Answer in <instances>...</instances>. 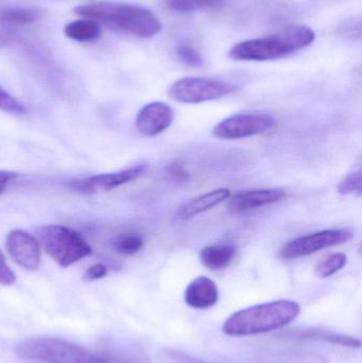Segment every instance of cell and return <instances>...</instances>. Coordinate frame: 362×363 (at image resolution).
I'll use <instances>...</instances> for the list:
<instances>
[{"label": "cell", "instance_id": "obj_19", "mask_svg": "<svg viewBox=\"0 0 362 363\" xmlns=\"http://www.w3.org/2000/svg\"><path fill=\"white\" fill-rule=\"evenodd\" d=\"M145 241L138 233L127 232L117 236L113 241V247L121 255L132 256L142 251Z\"/></svg>", "mask_w": 362, "mask_h": 363}, {"label": "cell", "instance_id": "obj_13", "mask_svg": "<svg viewBox=\"0 0 362 363\" xmlns=\"http://www.w3.org/2000/svg\"><path fill=\"white\" fill-rule=\"evenodd\" d=\"M184 298L191 308L208 309L218 302V287L210 277H199L187 286Z\"/></svg>", "mask_w": 362, "mask_h": 363}, {"label": "cell", "instance_id": "obj_16", "mask_svg": "<svg viewBox=\"0 0 362 363\" xmlns=\"http://www.w3.org/2000/svg\"><path fill=\"white\" fill-rule=\"evenodd\" d=\"M295 338L299 340L324 341V342L351 347V349H359L361 347V342L358 338L331 332V330H320V328L302 330L295 335Z\"/></svg>", "mask_w": 362, "mask_h": 363}, {"label": "cell", "instance_id": "obj_25", "mask_svg": "<svg viewBox=\"0 0 362 363\" xmlns=\"http://www.w3.org/2000/svg\"><path fill=\"white\" fill-rule=\"evenodd\" d=\"M108 270L106 264H96L89 267L84 274H83V281H94L98 279H103L108 275Z\"/></svg>", "mask_w": 362, "mask_h": 363}, {"label": "cell", "instance_id": "obj_30", "mask_svg": "<svg viewBox=\"0 0 362 363\" xmlns=\"http://www.w3.org/2000/svg\"><path fill=\"white\" fill-rule=\"evenodd\" d=\"M182 358L183 360H184V363H202V362H197V360H195V359H191V358H184V357H181Z\"/></svg>", "mask_w": 362, "mask_h": 363}, {"label": "cell", "instance_id": "obj_18", "mask_svg": "<svg viewBox=\"0 0 362 363\" xmlns=\"http://www.w3.org/2000/svg\"><path fill=\"white\" fill-rule=\"evenodd\" d=\"M40 17L38 10L31 8H6L0 12V23L8 26H25Z\"/></svg>", "mask_w": 362, "mask_h": 363}, {"label": "cell", "instance_id": "obj_1", "mask_svg": "<svg viewBox=\"0 0 362 363\" xmlns=\"http://www.w3.org/2000/svg\"><path fill=\"white\" fill-rule=\"evenodd\" d=\"M74 12L135 38H152L163 29L161 21L152 11L137 4L91 2L76 6Z\"/></svg>", "mask_w": 362, "mask_h": 363}, {"label": "cell", "instance_id": "obj_17", "mask_svg": "<svg viewBox=\"0 0 362 363\" xmlns=\"http://www.w3.org/2000/svg\"><path fill=\"white\" fill-rule=\"evenodd\" d=\"M64 33L74 42H95L101 35V27L93 19H77L65 26Z\"/></svg>", "mask_w": 362, "mask_h": 363}, {"label": "cell", "instance_id": "obj_9", "mask_svg": "<svg viewBox=\"0 0 362 363\" xmlns=\"http://www.w3.org/2000/svg\"><path fill=\"white\" fill-rule=\"evenodd\" d=\"M148 169L147 164H137L125 169L111 174H96L70 182L69 187L74 191L83 194H98L102 191H111L120 186L140 179Z\"/></svg>", "mask_w": 362, "mask_h": 363}, {"label": "cell", "instance_id": "obj_26", "mask_svg": "<svg viewBox=\"0 0 362 363\" xmlns=\"http://www.w3.org/2000/svg\"><path fill=\"white\" fill-rule=\"evenodd\" d=\"M164 2L176 12L188 13L196 11L193 0H164Z\"/></svg>", "mask_w": 362, "mask_h": 363}, {"label": "cell", "instance_id": "obj_3", "mask_svg": "<svg viewBox=\"0 0 362 363\" xmlns=\"http://www.w3.org/2000/svg\"><path fill=\"white\" fill-rule=\"evenodd\" d=\"M301 313L295 301L278 300L254 305L236 311L227 318L222 332L227 336L247 337L281 330L290 324Z\"/></svg>", "mask_w": 362, "mask_h": 363}, {"label": "cell", "instance_id": "obj_24", "mask_svg": "<svg viewBox=\"0 0 362 363\" xmlns=\"http://www.w3.org/2000/svg\"><path fill=\"white\" fill-rule=\"evenodd\" d=\"M15 281H16V275L9 267L6 257L0 250V285L12 286Z\"/></svg>", "mask_w": 362, "mask_h": 363}, {"label": "cell", "instance_id": "obj_5", "mask_svg": "<svg viewBox=\"0 0 362 363\" xmlns=\"http://www.w3.org/2000/svg\"><path fill=\"white\" fill-rule=\"evenodd\" d=\"M45 252L62 268H67L93 253L86 239L72 228L48 224L38 230Z\"/></svg>", "mask_w": 362, "mask_h": 363}, {"label": "cell", "instance_id": "obj_11", "mask_svg": "<svg viewBox=\"0 0 362 363\" xmlns=\"http://www.w3.org/2000/svg\"><path fill=\"white\" fill-rule=\"evenodd\" d=\"M174 121V111L169 104L162 101L146 104L136 116L138 132L147 138L159 135Z\"/></svg>", "mask_w": 362, "mask_h": 363}, {"label": "cell", "instance_id": "obj_22", "mask_svg": "<svg viewBox=\"0 0 362 363\" xmlns=\"http://www.w3.org/2000/svg\"><path fill=\"white\" fill-rule=\"evenodd\" d=\"M361 183V170L352 172L340 182L339 185H338V191H339V194H344V196L346 194H354V196H361L362 194Z\"/></svg>", "mask_w": 362, "mask_h": 363}, {"label": "cell", "instance_id": "obj_27", "mask_svg": "<svg viewBox=\"0 0 362 363\" xmlns=\"http://www.w3.org/2000/svg\"><path fill=\"white\" fill-rule=\"evenodd\" d=\"M167 172L172 180L184 182L188 179V172L185 170L182 165L178 163L170 164L167 167Z\"/></svg>", "mask_w": 362, "mask_h": 363}, {"label": "cell", "instance_id": "obj_29", "mask_svg": "<svg viewBox=\"0 0 362 363\" xmlns=\"http://www.w3.org/2000/svg\"><path fill=\"white\" fill-rule=\"evenodd\" d=\"M9 38L4 34L0 33V49L6 48L9 45Z\"/></svg>", "mask_w": 362, "mask_h": 363}, {"label": "cell", "instance_id": "obj_14", "mask_svg": "<svg viewBox=\"0 0 362 363\" xmlns=\"http://www.w3.org/2000/svg\"><path fill=\"white\" fill-rule=\"evenodd\" d=\"M230 198H231V190L227 188H219V189L206 192V194L191 199L188 202L183 204L176 213V218L182 221H187L191 218L197 217L198 215H201V213L218 206L219 204L229 200Z\"/></svg>", "mask_w": 362, "mask_h": 363}, {"label": "cell", "instance_id": "obj_23", "mask_svg": "<svg viewBox=\"0 0 362 363\" xmlns=\"http://www.w3.org/2000/svg\"><path fill=\"white\" fill-rule=\"evenodd\" d=\"M0 110L16 115H23L27 113L23 104L1 87H0Z\"/></svg>", "mask_w": 362, "mask_h": 363}, {"label": "cell", "instance_id": "obj_7", "mask_svg": "<svg viewBox=\"0 0 362 363\" xmlns=\"http://www.w3.org/2000/svg\"><path fill=\"white\" fill-rule=\"evenodd\" d=\"M271 115L264 113H239L223 119L213 130V135L219 140H235L266 133L276 127Z\"/></svg>", "mask_w": 362, "mask_h": 363}, {"label": "cell", "instance_id": "obj_10", "mask_svg": "<svg viewBox=\"0 0 362 363\" xmlns=\"http://www.w3.org/2000/svg\"><path fill=\"white\" fill-rule=\"evenodd\" d=\"M6 247L9 255L21 268L38 270L42 260L40 241L23 230H13L6 235Z\"/></svg>", "mask_w": 362, "mask_h": 363}, {"label": "cell", "instance_id": "obj_2", "mask_svg": "<svg viewBox=\"0 0 362 363\" xmlns=\"http://www.w3.org/2000/svg\"><path fill=\"white\" fill-rule=\"evenodd\" d=\"M315 40L316 33L312 28L305 25H289L271 35L242 40L234 45L229 57L235 61H272L306 48Z\"/></svg>", "mask_w": 362, "mask_h": 363}, {"label": "cell", "instance_id": "obj_8", "mask_svg": "<svg viewBox=\"0 0 362 363\" xmlns=\"http://www.w3.org/2000/svg\"><path fill=\"white\" fill-rule=\"evenodd\" d=\"M352 237L353 232L350 228H329L320 230L289 241L281 249L280 255L284 259L305 257L327 247L348 242Z\"/></svg>", "mask_w": 362, "mask_h": 363}, {"label": "cell", "instance_id": "obj_20", "mask_svg": "<svg viewBox=\"0 0 362 363\" xmlns=\"http://www.w3.org/2000/svg\"><path fill=\"white\" fill-rule=\"evenodd\" d=\"M348 257L344 253H333L325 257L320 264L317 266L316 273L321 279H327L346 267Z\"/></svg>", "mask_w": 362, "mask_h": 363}, {"label": "cell", "instance_id": "obj_6", "mask_svg": "<svg viewBox=\"0 0 362 363\" xmlns=\"http://www.w3.org/2000/svg\"><path fill=\"white\" fill-rule=\"evenodd\" d=\"M237 89L236 85L220 79L208 77H185L170 86L169 95L181 104H203L231 95Z\"/></svg>", "mask_w": 362, "mask_h": 363}, {"label": "cell", "instance_id": "obj_15", "mask_svg": "<svg viewBox=\"0 0 362 363\" xmlns=\"http://www.w3.org/2000/svg\"><path fill=\"white\" fill-rule=\"evenodd\" d=\"M236 256V247L232 245H213L203 247L200 252V260L210 270L227 268Z\"/></svg>", "mask_w": 362, "mask_h": 363}, {"label": "cell", "instance_id": "obj_4", "mask_svg": "<svg viewBox=\"0 0 362 363\" xmlns=\"http://www.w3.org/2000/svg\"><path fill=\"white\" fill-rule=\"evenodd\" d=\"M16 354L32 362L46 363H108L95 354L65 339L34 337L19 343Z\"/></svg>", "mask_w": 362, "mask_h": 363}, {"label": "cell", "instance_id": "obj_28", "mask_svg": "<svg viewBox=\"0 0 362 363\" xmlns=\"http://www.w3.org/2000/svg\"><path fill=\"white\" fill-rule=\"evenodd\" d=\"M17 178V174L15 172H4L0 170V196L6 192L9 184L11 183L14 179Z\"/></svg>", "mask_w": 362, "mask_h": 363}, {"label": "cell", "instance_id": "obj_12", "mask_svg": "<svg viewBox=\"0 0 362 363\" xmlns=\"http://www.w3.org/2000/svg\"><path fill=\"white\" fill-rule=\"evenodd\" d=\"M285 196L286 192L280 188L244 190L232 196L229 202V209L234 213H248L280 202Z\"/></svg>", "mask_w": 362, "mask_h": 363}, {"label": "cell", "instance_id": "obj_21", "mask_svg": "<svg viewBox=\"0 0 362 363\" xmlns=\"http://www.w3.org/2000/svg\"><path fill=\"white\" fill-rule=\"evenodd\" d=\"M176 57L182 63L191 67H200L203 65L204 61L201 53L191 46V45L182 43L176 49Z\"/></svg>", "mask_w": 362, "mask_h": 363}]
</instances>
